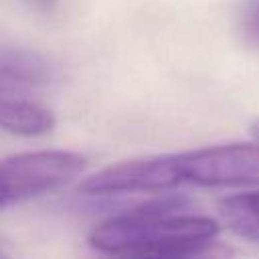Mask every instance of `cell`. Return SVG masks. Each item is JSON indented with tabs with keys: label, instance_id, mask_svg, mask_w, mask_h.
<instances>
[{
	"label": "cell",
	"instance_id": "4",
	"mask_svg": "<svg viewBox=\"0 0 259 259\" xmlns=\"http://www.w3.org/2000/svg\"><path fill=\"white\" fill-rule=\"evenodd\" d=\"M57 69L42 55L32 51H0V93L36 89L53 83Z\"/></svg>",
	"mask_w": 259,
	"mask_h": 259
},
{
	"label": "cell",
	"instance_id": "2",
	"mask_svg": "<svg viewBox=\"0 0 259 259\" xmlns=\"http://www.w3.org/2000/svg\"><path fill=\"white\" fill-rule=\"evenodd\" d=\"M190 200L178 194H158L95 225L89 245L107 255L127 257H192L204 255L221 231L204 214L188 212Z\"/></svg>",
	"mask_w": 259,
	"mask_h": 259
},
{
	"label": "cell",
	"instance_id": "1",
	"mask_svg": "<svg viewBox=\"0 0 259 259\" xmlns=\"http://www.w3.org/2000/svg\"><path fill=\"white\" fill-rule=\"evenodd\" d=\"M184 184L206 188L259 184V144L253 140L123 160L87 176L79 190L89 196L156 194Z\"/></svg>",
	"mask_w": 259,
	"mask_h": 259
},
{
	"label": "cell",
	"instance_id": "9",
	"mask_svg": "<svg viewBox=\"0 0 259 259\" xmlns=\"http://www.w3.org/2000/svg\"><path fill=\"white\" fill-rule=\"evenodd\" d=\"M2 255H4V251H2V249H0V257H2Z\"/></svg>",
	"mask_w": 259,
	"mask_h": 259
},
{
	"label": "cell",
	"instance_id": "6",
	"mask_svg": "<svg viewBox=\"0 0 259 259\" xmlns=\"http://www.w3.org/2000/svg\"><path fill=\"white\" fill-rule=\"evenodd\" d=\"M219 214L237 237L259 245V190L221 198Z\"/></svg>",
	"mask_w": 259,
	"mask_h": 259
},
{
	"label": "cell",
	"instance_id": "8",
	"mask_svg": "<svg viewBox=\"0 0 259 259\" xmlns=\"http://www.w3.org/2000/svg\"><path fill=\"white\" fill-rule=\"evenodd\" d=\"M251 138L259 144V119H255V121L251 123Z\"/></svg>",
	"mask_w": 259,
	"mask_h": 259
},
{
	"label": "cell",
	"instance_id": "5",
	"mask_svg": "<svg viewBox=\"0 0 259 259\" xmlns=\"http://www.w3.org/2000/svg\"><path fill=\"white\" fill-rule=\"evenodd\" d=\"M55 125L57 117L47 105L12 93H0V130L14 136L36 138L51 134Z\"/></svg>",
	"mask_w": 259,
	"mask_h": 259
},
{
	"label": "cell",
	"instance_id": "7",
	"mask_svg": "<svg viewBox=\"0 0 259 259\" xmlns=\"http://www.w3.org/2000/svg\"><path fill=\"white\" fill-rule=\"evenodd\" d=\"M239 28L241 34L259 47V0H247L239 12Z\"/></svg>",
	"mask_w": 259,
	"mask_h": 259
},
{
	"label": "cell",
	"instance_id": "3",
	"mask_svg": "<svg viewBox=\"0 0 259 259\" xmlns=\"http://www.w3.org/2000/svg\"><path fill=\"white\" fill-rule=\"evenodd\" d=\"M85 166L87 158L71 150H34L2 158L0 210L69 184Z\"/></svg>",
	"mask_w": 259,
	"mask_h": 259
}]
</instances>
